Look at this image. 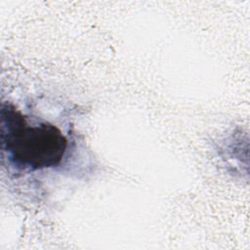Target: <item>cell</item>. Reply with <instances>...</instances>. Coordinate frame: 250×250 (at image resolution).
Masks as SVG:
<instances>
[{"instance_id": "cell-1", "label": "cell", "mask_w": 250, "mask_h": 250, "mask_svg": "<svg viewBox=\"0 0 250 250\" xmlns=\"http://www.w3.org/2000/svg\"><path fill=\"white\" fill-rule=\"evenodd\" d=\"M1 147L17 169L37 171L61 165L68 141L52 123H29L14 104L3 102L0 109Z\"/></svg>"}]
</instances>
